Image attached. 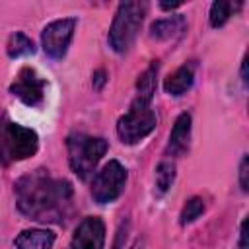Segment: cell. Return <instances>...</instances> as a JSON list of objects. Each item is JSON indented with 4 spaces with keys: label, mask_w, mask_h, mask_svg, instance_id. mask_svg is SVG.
Segmentation results:
<instances>
[{
    "label": "cell",
    "mask_w": 249,
    "mask_h": 249,
    "mask_svg": "<svg viewBox=\"0 0 249 249\" xmlns=\"http://www.w3.org/2000/svg\"><path fill=\"white\" fill-rule=\"evenodd\" d=\"M16 200L21 214L29 220L62 222L70 210L72 185L51 177L45 169H37L16 183Z\"/></svg>",
    "instance_id": "6da1fadb"
},
{
    "label": "cell",
    "mask_w": 249,
    "mask_h": 249,
    "mask_svg": "<svg viewBox=\"0 0 249 249\" xmlns=\"http://www.w3.org/2000/svg\"><path fill=\"white\" fill-rule=\"evenodd\" d=\"M66 148H68V161L72 171L86 181L93 175L99 160L105 156L107 140L84 132H74L66 138Z\"/></svg>",
    "instance_id": "7a4b0ae2"
},
{
    "label": "cell",
    "mask_w": 249,
    "mask_h": 249,
    "mask_svg": "<svg viewBox=\"0 0 249 249\" xmlns=\"http://www.w3.org/2000/svg\"><path fill=\"white\" fill-rule=\"evenodd\" d=\"M37 132L18 123L0 119V161L14 163L27 160L37 152Z\"/></svg>",
    "instance_id": "3957f363"
},
{
    "label": "cell",
    "mask_w": 249,
    "mask_h": 249,
    "mask_svg": "<svg viewBox=\"0 0 249 249\" xmlns=\"http://www.w3.org/2000/svg\"><path fill=\"white\" fill-rule=\"evenodd\" d=\"M146 14L144 2H123L115 14V19L109 29V45L117 53H124L134 43L138 29Z\"/></svg>",
    "instance_id": "277c9868"
},
{
    "label": "cell",
    "mask_w": 249,
    "mask_h": 249,
    "mask_svg": "<svg viewBox=\"0 0 249 249\" xmlns=\"http://www.w3.org/2000/svg\"><path fill=\"white\" fill-rule=\"evenodd\" d=\"M152 101L134 99L128 113H124L117 123V134L124 144H136L146 138L156 128V113L150 107Z\"/></svg>",
    "instance_id": "5b68a950"
},
{
    "label": "cell",
    "mask_w": 249,
    "mask_h": 249,
    "mask_svg": "<svg viewBox=\"0 0 249 249\" xmlns=\"http://www.w3.org/2000/svg\"><path fill=\"white\" fill-rule=\"evenodd\" d=\"M126 177H128L126 169L117 160H111L109 163H105L101 171H97L91 183V196L95 198V202L107 204V202L117 200L121 193L124 191Z\"/></svg>",
    "instance_id": "8992f818"
},
{
    "label": "cell",
    "mask_w": 249,
    "mask_h": 249,
    "mask_svg": "<svg viewBox=\"0 0 249 249\" xmlns=\"http://www.w3.org/2000/svg\"><path fill=\"white\" fill-rule=\"evenodd\" d=\"M74 27H76V19L74 18H64V19H56L51 21L41 35V43H43V51L51 56V58H62L68 51V45L72 41L74 35Z\"/></svg>",
    "instance_id": "52a82bcc"
},
{
    "label": "cell",
    "mask_w": 249,
    "mask_h": 249,
    "mask_svg": "<svg viewBox=\"0 0 249 249\" xmlns=\"http://www.w3.org/2000/svg\"><path fill=\"white\" fill-rule=\"evenodd\" d=\"M45 86H47V82H45L33 68L23 66V68L18 72L16 80L12 82L10 91H12L18 99H21L25 105H29V107H37V105L43 103V97H45Z\"/></svg>",
    "instance_id": "ba28073f"
},
{
    "label": "cell",
    "mask_w": 249,
    "mask_h": 249,
    "mask_svg": "<svg viewBox=\"0 0 249 249\" xmlns=\"http://www.w3.org/2000/svg\"><path fill=\"white\" fill-rule=\"evenodd\" d=\"M105 245V224L97 216H88L84 218L74 235L70 249H103Z\"/></svg>",
    "instance_id": "9c48e42d"
},
{
    "label": "cell",
    "mask_w": 249,
    "mask_h": 249,
    "mask_svg": "<svg viewBox=\"0 0 249 249\" xmlns=\"http://www.w3.org/2000/svg\"><path fill=\"white\" fill-rule=\"evenodd\" d=\"M195 82V64L189 62V64H183L179 66L173 74H169L163 82V89L169 93V95H183L185 91L191 89Z\"/></svg>",
    "instance_id": "30bf717a"
},
{
    "label": "cell",
    "mask_w": 249,
    "mask_h": 249,
    "mask_svg": "<svg viewBox=\"0 0 249 249\" xmlns=\"http://www.w3.org/2000/svg\"><path fill=\"white\" fill-rule=\"evenodd\" d=\"M189 138H191V115L181 113L173 124V130L169 134V146L167 150L175 156L183 154L189 148Z\"/></svg>",
    "instance_id": "8fae6325"
},
{
    "label": "cell",
    "mask_w": 249,
    "mask_h": 249,
    "mask_svg": "<svg viewBox=\"0 0 249 249\" xmlns=\"http://www.w3.org/2000/svg\"><path fill=\"white\" fill-rule=\"evenodd\" d=\"M54 243V233L49 230H23L14 245L16 249H51Z\"/></svg>",
    "instance_id": "7c38bea8"
},
{
    "label": "cell",
    "mask_w": 249,
    "mask_h": 249,
    "mask_svg": "<svg viewBox=\"0 0 249 249\" xmlns=\"http://www.w3.org/2000/svg\"><path fill=\"white\" fill-rule=\"evenodd\" d=\"M185 29V19L183 16H173L167 19H158L150 27V37L152 39H171L179 35Z\"/></svg>",
    "instance_id": "4fadbf2b"
},
{
    "label": "cell",
    "mask_w": 249,
    "mask_h": 249,
    "mask_svg": "<svg viewBox=\"0 0 249 249\" xmlns=\"http://www.w3.org/2000/svg\"><path fill=\"white\" fill-rule=\"evenodd\" d=\"M241 8V2H230V0H218L210 8V25L222 27L237 10Z\"/></svg>",
    "instance_id": "5bb4252c"
},
{
    "label": "cell",
    "mask_w": 249,
    "mask_h": 249,
    "mask_svg": "<svg viewBox=\"0 0 249 249\" xmlns=\"http://www.w3.org/2000/svg\"><path fill=\"white\" fill-rule=\"evenodd\" d=\"M156 74H158V64H152V66L140 76V80H138V93H136L138 99L152 101L154 91H156Z\"/></svg>",
    "instance_id": "9a60e30c"
},
{
    "label": "cell",
    "mask_w": 249,
    "mask_h": 249,
    "mask_svg": "<svg viewBox=\"0 0 249 249\" xmlns=\"http://www.w3.org/2000/svg\"><path fill=\"white\" fill-rule=\"evenodd\" d=\"M35 47L33 41L23 35V33H14L8 41V54L10 56H23V54H33Z\"/></svg>",
    "instance_id": "2e32d148"
},
{
    "label": "cell",
    "mask_w": 249,
    "mask_h": 249,
    "mask_svg": "<svg viewBox=\"0 0 249 249\" xmlns=\"http://www.w3.org/2000/svg\"><path fill=\"white\" fill-rule=\"evenodd\" d=\"M175 179V165L173 161H161L156 169V187H158V193H165L171 183Z\"/></svg>",
    "instance_id": "e0dca14e"
},
{
    "label": "cell",
    "mask_w": 249,
    "mask_h": 249,
    "mask_svg": "<svg viewBox=\"0 0 249 249\" xmlns=\"http://www.w3.org/2000/svg\"><path fill=\"white\" fill-rule=\"evenodd\" d=\"M202 212H204V200L198 196H193L191 200H187V204L181 210V224L187 226V224L195 222Z\"/></svg>",
    "instance_id": "ac0fdd59"
},
{
    "label": "cell",
    "mask_w": 249,
    "mask_h": 249,
    "mask_svg": "<svg viewBox=\"0 0 249 249\" xmlns=\"http://www.w3.org/2000/svg\"><path fill=\"white\" fill-rule=\"evenodd\" d=\"M247 171H249V161H247V156L241 160V165H239V183H241V191H247L249 183H247Z\"/></svg>",
    "instance_id": "d6986e66"
},
{
    "label": "cell",
    "mask_w": 249,
    "mask_h": 249,
    "mask_svg": "<svg viewBox=\"0 0 249 249\" xmlns=\"http://www.w3.org/2000/svg\"><path fill=\"white\" fill-rule=\"evenodd\" d=\"M103 76H105V72H103V70H99V72H95V80H97V88H101V84L105 82V78H103Z\"/></svg>",
    "instance_id": "ffe728a7"
},
{
    "label": "cell",
    "mask_w": 249,
    "mask_h": 249,
    "mask_svg": "<svg viewBox=\"0 0 249 249\" xmlns=\"http://www.w3.org/2000/svg\"><path fill=\"white\" fill-rule=\"evenodd\" d=\"M241 249H247V245H245V222L241 224Z\"/></svg>",
    "instance_id": "44dd1931"
}]
</instances>
